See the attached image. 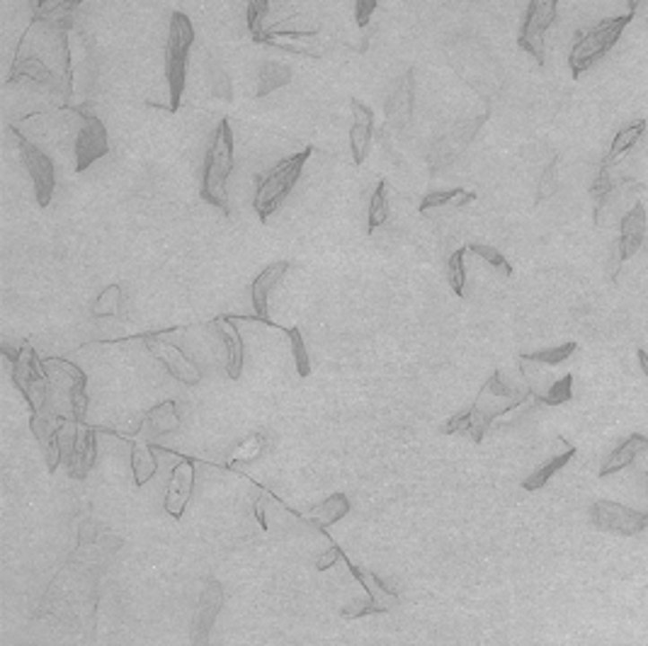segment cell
<instances>
[{"mask_svg":"<svg viewBox=\"0 0 648 646\" xmlns=\"http://www.w3.org/2000/svg\"><path fill=\"white\" fill-rule=\"evenodd\" d=\"M530 389H517L503 382V375L495 369L486 385L481 386L477 401L468 406L467 411H461L454 418H450L442 426V433L447 435H468L471 440L481 445L488 433V428L498 416H505L517 406H522L530 399Z\"/></svg>","mask_w":648,"mask_h":646,"instance_id":"cell-1","label":"cell"},{"mask_svg":"<svg viewBox=\"0 0 648 646\" xmlns=\"http://www.w3.org/2000/svg\"><path fill=\"white\" fill-rule=\"evenodd\" d=\"M236 168V141L229 119H222L212 131V141L202 164V182L199 195L206 205L219 209L223 217L231 214L229 205V178Z\"/></svg>","mask_w":648,"mask_h":646,"instance_id":"cell-2","label":"cell"},{"mask_svg":"<svg viewBox=\"0 0 648 646\" xmlns=\"http://www.w3.org/2000/svg\"><path fill=\"white\" fill-rule=\"evenodd\" d=\"M313 154H316V146L309 144V146L302 148L299 154L282 158L279 164L272 165L270 171L258 175L253 192V212L260 224H267V221L272 219V214L285 205V199L292 195V190L296 188V182H299L302 173H304L306 161H309Z\"/></svg>","mask_w":648,"mask_h":646,"instance_id":"cell-3","label":"cell"},{"mask_svg":"<svg viewBox=\"0 0 648 646\" xmlns=\"http://www.w3.org/2000/svg\"><path fill=\"white\" fill-rule=\"evenodd\" d=\"M195 25L185 13H172L165 41V85H168V112H178L188 85L189 49L195 44Z\"/></svg>","mask_w":648,"mask_h":646,"instance_id":"cell-4","label":"cell"},{"mask_svg":"<svg viewBox=\"0 0 648 646\" xmlns=\"http://www.w3.org/2000/svg\"><path fill=\"white\" fill-rule=\"evenodd\" d=\"M634 13H626V15L612 17V20H602L600 25H595L592 30H588L585 34L578 37V41L574 44V49L568 54V71H571V78L578 81L585 71H591L592 66L598 64L600 58H605L612 51L619 37L624 34V30L632 25Z\"/></svg>","mask_w":648,"mask_h":646,"instance_id":"cell-5","label":"cell"},{"mask_svg":"<svg viewBox=\"0 0 648 646\" xmlns=\"http://www.w3.org/2000/svg\"><path fill=\"white\" fill-rule=\"evenodd\" d=\"M3 355L13 365V379L30 403L32 413H47L49 372H47V365L39 360V355L34 352L32 345L22 343L17 350H13L10 345H3Z\"/></svg>","mask_w":648,"mask_h":646,"instance_id":"cell-6","label":"cell"},{"mask_svg":"<svg viewBox=\"0 0 648 646\" xmlns=\"http://www.w3.org/2000/svg\"><path fill=\"white\" fill-rule=\"evenodd\" d=\"M10 131H13V139H15L17 151H20V158L25 164L27 175L32 181L34 199H37V205L41 209H47L51 205V199H54V192H57V165H54L47 151H41L37 144H32L17 127H10Z\"/></svg>","mask_w":648,"mask_h":646,"instance_id":"cell-7","label":"cell"},{"mask_svg":"<svg viewBox=\"0 0 648 646\" xmlns=\"http://www.w3.org/2000/svg\"><path fill=\"white\" fill-rule=\"evenodd\" d=\"M343 559L347 562V569L353 573L357 583H360L367 597H362V600H353V603H347V606L340 610L343 617L347 620H357V617H367V615H379V613H389V610H394L398 606V593L394 588H389L381 579H379L377 573L367 571V569H360L357 564L350 562V556H345Z\"/></svg>","mask_w":648,"mask_h":646,"instance_id":"cell-8","label":"cell"},{"mask_svg":"<svg viewBox=\"0 0 648 646\" xmlns=\"http://www.w3.org/2000/svg\"><path fill=\"white\" fill-rule=\"evenodd\" d=\"M74 112L81 117V129L74 141V168L75 173H85L92 164L109 154V137H107L105 122L88 107H74Z\"/></svg>","mask_w":648,"mask_h":646,"instance_id":"cell-9","label":"cell"},{"mask_svg":"<svg viewBox=\"0 0 648 646\" xmlns=\"http://www.w3.org/2000/svg\"><path fill=\"white\" fill-rule=\"evenodd\" d=\"M558 0H530V5L522 17L517 47L527 51L539 66H544V37L556 22Z\"/></svg>","mask_w":648,"mask_h":646,"instance_id":"cell-10","label":"cell"},{"mask_svg":"<svg viewBox=\"0 0 648 646\" xmlns=\"http://www.w3.org/2000/svg\"><path fill=\"white\" fill-rule=\"evenodd\" d=\"M486 119H488V115H478L477 119H461L450 131H444L442 137H437L430 151H427V171L440 173L444 168H450L464 154V148L474 141Z\"/></svg>","mask_w":648,"mask_h":646,"instance_id":"cell-11","label":"cell"},{"mask_svg":"<svg viewBox=\"0 0 648 646\" xmlns=\"http://www.w3.org/2000/svg\"><path fill=\"white\" fill-rule=\"evenodd\" d=\"M591 523L602 532L622 535V537H634L648 527L646 510H636L619 503V500H595L591 506Z\"/></svg>","mask_w":648,"mask_h":646,"instance_id":"cell-12","label":"cell"},{"mask_svg":"<svg viewBox=\"0 0 648 646\" xmlns=\"http://www.w3.org/2000/svg\"><path fill=\"white\" fill-rule=\"evenodd\" d=\"M223 607V586L214 576H209L197 600L195 615H192V627H189V646H209L212 644V627Z\"/></svg>","mask_w":648,"mask_h":646,"instance_id":"cell-13","label":"cell"},{"mask_svg":"<svg viewBox=\"0 0 648 646\" xmlns=\"http://www.w3.org/2000/svg\"><path fill=\"white\" fill-rule=\"evenodd\" d=\"M144 343H146L148 352L168 369V375L175 376L178 382H182L185 386H197L202 382V372H199L197 365L189 360L188 355L182 352V348L163 341L161 333H148V336H144Z\"/></svg>","mask_w":648,"mask_h":646,"instance_id":"cell-14","label":"cell"},{"mask_svg":"<svg viewBox=\"0 0 648 646\" xmlns=\"http://www.w3.org/2000/svg\"><path fill=\"white\" fill-rule=\"evenodd\" d=\"M413 110H416V71L408 68L398 75L394 91L389 93L384 102L386 127L394 131L408 129L413 122Z\"/></svg>","mask_w":648,"mask_h":646,"instance_id":"cell-15","label":"cell"},{"mask_svg":"<svg viewBox=\"0 0 648 646\" xmlns=\"http://www.w3.org/2000/svg\"><path fill=\"white\" fill-rule=\"evenodd\" d=\"M350 115H353V124H350V155H353V164L362 165L370 158L372 148V137H374V112L370 105H364L360 98H350Z\"/></svg>","mask_w":648,"mask_h":646,"instance_id":"cell-16","label":"cell"},{"mask_svg":"<svg viewBox=\"0 0 648 646\" xmlns=\"http://www.w3.org/2000/svg\"><path fill=\"white\" fill-rule=\"evenodd\" d=\"M64 450L68 452V472L74 479H85L98 457V445H95V430L85 423H75L71 440L64 442Z\"/></svg>","mask_w":648,"mask_h":646,"instance_id":"cell-17","label":"cell"},{"mask_svg":"<svg viewBox=\"0 0 648 646\" xmlns=\"http://www.w3.org/2000/svg\"><path fill=\"white\" fill-rule=\"evenodd\" d=\"M212 326L226 348V375L233 382H239L243 375V362H246V345H243V336L236 326V316L223 314L219 319H214Z\"/></svg>","mask_w":648,"mask_h":646,"instance_id":"cell-18","label":"cell"},{"mask_svg":"<svg viewBox=\"0 0 648 646\" xmlns=\"http://www.w3.org/2000/svg\"><path fill=\"white\" fill-rule=\"evenodd\" d=\"M15 81H32L37 83V85H47V88H51V91H57L58 95H61L57 68L47 64V61L37 57V54H25V51L17 49V57L15 61H13V68H10L8 75V83Z\"/></svg>","mask_w":648,"mask_h":646,"instance_id":"cell-19","label":"cell"},{"mask_svg":"<svg viewBox=\"0 0 648 646\" xmlns=\"http://www.w3.org/2000/svg\"><path fill=\"white\" fill-rule=\"evenodd\" d=\"M195 489V462L182 459L180 465L172 466L171 482H168V493H165V513L175 520H180L182 510L188 506L189 496Z\"/></svg>","mask_w":648,"mask_h":646,"instance_id":"cell-20","label":"cell"},{"mask_svg":"<svg viewBox=\"0 0 648 646\" xmlns=\"http://www.w3.org/2000/svg\"><path fill=\"white\" fill-rule=\"evenodd\" d=\"M292 270V262L289 261H277V262H270L267 268L258 272L250 282V302H253V311H255V319H267V302H270V295L272 289L279 285V279L285 278L287 272Z\"/></svg>","mask_w":648,"mask_h":646,"instance_id":"cell-21","label":"cell"},{"mask_svg":"<svg viewBox=\"0 0 648 646\" xmlns=\"http://www.w3.org/2000/svg\"><path fill=\"white\" fill-rule=\"evenodd\" d=\"M644 236H646V207L636 202L624 214L622 224H619V241H617L619 262H626L636 255V251L644 246Z\"/></svg>","mask_w":648,"mask_h":646,"instance_id":"cell-22","label":"cell"},{"mask_svg":"<svg viewBox=\"0 0 648 646\" xmlns=\"http://www.w3.org/2000/svg\"><path fill=\"white\" fill-rule=\"evenodd\" d=\"M180 428V411H178V403L175 401H163L158 403L153 409L148 411L146 418L141 420L139 430H136V438H144V440H156L161 435H171Z\"/></svg>","mask_w":648,"mask_h":646,"instance_id":"cell-23","label":"cell"},{"mask_svg":"<svg viewBox=\"0 0 648 646\" xmlns=\"http://www.w3.org/2000/svg\"><path fill=\"white\" fill-rule=\"evenodd\" d=\"M47 365H54L61 372H66V376L71 379L68 385V403H71V416H74V423H83L85 420V411H88V394H85V385H88V376L83 372L78 365L74 362L64 360V358H49L44 360Z\"/></svg>","mask_w":648,"mask_h":646,"instance_id":"cell-24","label":"cell"},{"mask_svg":"<svg viewBox=\"0 0 648 646\" xmlns=\"http://www.w3.org/2000/svg\"><path fill=\"white\" fill-rule=\"evenodd\" d=\"M646 450H648L646 435L632 433L629 438H626V440L622 442V445H617L615 450L609 452L608 459H605L602 466H600L598 474L602 476V479H605V476L617 474V472H622V469H626V466H632L634 459L639 457L641 452H646Z\"/></svg>","mask_w":648,"mask_h":646,"instance_id":"cell-25","label":"cell"},{"mask_svg":"<svg viewBox=\"0 0 648 646\" xmlns=\"http://www.w3.org/2000/svg\"><path fill=\"white\" fill-rule=\"evenodd\" d=\"M347 513H350V499L337 491L328 496V499L320 500V503H316L309 513H302V520L311 523L316 530L326 532V527L336 525L337 520H343Z\"/></svg>","mask_w":648,"mask_h":646,"instance_id":"cell-26","label":"cell"},{"mask_svg":"<svg viewBox=\"0 0 648 646\" xmlns=\"http://www.w3.org/2000/svg\"><path fill=\"white\" fill-rule=\"evenodd\" d=\"M574 457H575V447L564 440V450L556 452V455H551L542 466H537L532 474L522 482V489H525V491H539V489H544V486L549 483L551 476L556 474V472H561V469H564Z\"/></svg>","mask_w":648,"mask_h":646,"instance_id":"cell-27","label":"cell"},{"mask_svg":"<svg viewBox=\"0 0 648 646\" xmlns=\"http://www.w3.org/2000/svg\"><path fill=\"white\" fill-rule=\"evenodd\" d=\"M132 472H134V483L136 486H146L153 474L158 472V459L153 455L151 442L144 438H134L132 440Z\"/></svg>","mask_w":648,"mask_h":646,"instance_id":"cell-28","label":"cell"},{"mask_svg":"<svg viewBox=\"0 0 648 646\" xmlns=\"http://www.w3.org/2000/svg\"><path fill=\"white\" fill-rule=\"evenodd\" d=\"M477 192H471V190H464V188H451V190H435V192H427L423 199H420L418 205V212L420 214H427L433 212V209H440V207H461L471 205V202H477Z\"/></svg>","mask_w":648,"mask_h":646,"instance_id":"cell-29","label":"cell"},{"mask_svg":"<svg viewBox=\"0 0 648 646\" xmlns=\"http://www.w3.org/2000/svg\"><path fill=\"white\" fill-rule=\"evenodd\" d=\"M292 83V68L279 61H267L258 71V85H255V98H267L279 88Z\"/></svg>","mask_w":648,"mask_h":646,"instance_id":"cell-30","label":"cell"},{"mask_svg":"<svg viewBox=\"0 0 648 646\" xmlns=\"http://www.w3.org/2000/svg\"><path fill=\"white\" fill-rule=\"evenodd\" d=\"M243 319L260 321V323H265V326L277 328V331H282V333H287L289 343H292V355H294V362H296V372H299V376L311 375V355H309V350H306L304 336H302V331H299V328L279 326V323H275L272 319H255V316H243Z\"/></svg>","mask_w":648,"mask_h":646,"instance_id":"cell-31","label":"cell"},{"mask_svg":"<svg viewBox=\"0 0 648 646\" xmlns=\"http://www.w3.org/2000/svg\"><path fill=\"white\" fill-rule=\"evenodd\" d=\"M646 129H648L646 119H634L632 124L622 127V129L615 134V139H612V146H609V154L605 155V161H608L609 165L617 164L624 154H629V151L636 146V141L646 134Z\"/></svg>","mask_w":648,"mask_h":646,"instance_id":"cell-32","label":"cell"},{"mask_svg":"<svg viewBox=\"0 0 648 646\" xmlns=\"http://www.w3.org/2000/svg\"><path fill=\"white\" fill-rule=\"evenodd\" d=\"M389 221V182L379 181L367 205V234H374Z\"/></svg>","mask_w":648,"mask_h":646,"instance_id":"cell-33","label":"cell"},{"mask_svg":"<svg viewBox=\"0 0 648 646\" xmlns=\"http://www.w3.org/2000/svg\"><path fill=\"white\" fill-rule=\"evenodd\" d=\"M467 253L468 248H457L454 253L447 258V282H450L451 292L457 296L467 295Z\"/></svg>","mask_w":648,"mask_h":646,"instance_id":"cell-34","label":"cell"},{"mask_svg":"<svg viewBox=\"0 0 648 646\" xmlns=\"http://www.w3.org/2000/svg\"><path fill=\"white\" fill-rule=\"evenodd\" d=\"M272 0H248L246 5V25L255 44H263L265 40V20L270 15Z\"/></svg>","mask_w":648,"mask_h":646,"instance_id":"cell-35","label":"cell"},{"mask_svg":"<svg viewBox=\"0 0 648 646\" xmlns=\"http://www.w3.org/2000/svg\"><path fill=\"white\" fill-rule=\"evenodd\" d=\"M119 314H122V287H105L92 304V316L95 319H109V316H119Z\"/></svg>","mask_w":648,"mask_h":646,"instance_id":"cell-36","label":"cell"},{"mask_svg":"<svg viewBox=\"0 0 648 646\" xmlns=\"http://www.w3.org/2000/svg\"><path fill=\"white\" fill-rule=\"evenodd\" d=\"M612 178H609V164L608 161H602L600 165V173L595 182H592L591 188V197H592V207H595V221L600 224V214L605 212V207H608V199H609V192H612Z\"/></svg>","mask_w":648,"mask_h":646,"instance_id":"cell-37","label":"cell"},{"mask_svg":"<svg viewBox=\"0 0 648 646\" xmlns=\"http://www.w3.org/2000/svg\"><path fill=\"white\" fill-rule=\"evenodd\" d=\"M575 350H578V343L568 341V343L556 345V348H547V350L522 355V360L532 362V365H549V367H554V365H561L564 360H568Z\"/></svg>","mask_w":648,"mask_h":646,"instance_id":"cell-38","label":"cell"},{"mask_svg":"<svg viewBox=\"0 0 648 646\" xmlns=\"http://www.w3.org/2000/svg\"><path fill=\"white\" fill-rule=\"evenodd\" d=\"M267 450V438L265 433H253L248 435L246 440L241 442L239 447L231 455L229 465H239V462H253V459L263 457V452Z\"/></svg>","mask_w":648,"mask_h":646,"instance_id":"cell-39","label":"cell"},{"mask_svg":"<svg viewBox=\"0 0 648 646\" xmlns=\"http://www.w3.org/2000/svg\"><path fill=\"white\" fill-rule=\"evenodd\" d=\"M537 399L542 401L544 406H561V403H566V401L574 399V375H564L554 379L549 386H547V392L542 396H537Z\"/></svg>","mask_w":648,"mask_h":646,"instance_id":"cell-40","label":"cell"},{"mask_svg":"<svg viewBox=\"0 0 648 646\" xmlns=\"http://www.w3.org/2000/svg\"><path fill=\"white\" fill-rule=\"evenodd\" d=\"M468 253L478 255V258H484L488 265H491L493 270H498L503 278H512V265L505 255L498 251V248L488 246V243H468Z\"/></svg>","mask_w":648,"mask_h":646,"instance_id":"cell-41","label":"cell"},{"mask_svg":"<svg viewBox=\"0 0 648 646\" xmlns=\"http://www.w3.org/2000/svg\"><path fill=\"white\" fill-rule=\"evenodd\" d=\"M379 0H355V25L364 30L377 13Z\"/></svg>","mask_w":648,"mask_h":646,"instance_id":"cell-42","label":"cell"},{"mask_svg":"<svg viewBox=\"0 0 648 646\" xmlns=\"http://www.w3.org/2000/svg\"><path fill=\"white\" fill-rule=\"evenodd\" d=\"M212 88H214V95H219L222 100H231V95H233L229 75L223 74L222 68H219V64H212Z\"/></svg>","mask_w":648,"mask_h":646,"instance_id":"cell-43","label":"cell"},{"mask_svg":"<svg viewBox=\"0 0 648 646\" xmlns=\"http://www.w3.org/2000/svg\"><path fill=\"white\" fill-rule=\"evenodd\" d=\"M337 559H343V549L333 544L328 552H323V554L316 559V569H319V571H326V569H330V566L336 564Z\"/></svg>","mask_w":648,"mask_h":646,"instance_id":"cell-44","label":"cell"},{"mask_svg":"<svg viewBox=\"0 0 648 646\" xmlns=\"http://www.w3.org/2000/svg\"><path fill=\"white\" fill-rule=\"evenodd\" d=\"M265 506H267V493H263L258 503H255V518H258V523L263 530H270V523H267V518H265Z\"/></svg>","mask_w":648,"mask_h":646,"instance_id":"cell-45","label":"cell"},{"mask_svg":"<svg viewBox=\"0 0 648 646\" xmlns=\"http://www.w3.org/2000/svg\"><path fill=\"white\" fill-rule=\"evenodd\" d=\"M44 5H47V0H30V10H32V20L37 22L41 15V10H44Z\"/></svg>","mask_w":648,"mask_h":646,"instance_id":"cell-46","label":"cell"},{"mask_svg":"<svg viewBox=\"0 0 648 646\" xmlns=\"http://www.w3.org/2000/svg\"><path fill=\"white\" fill-rule=\"evenodd\" d=\"M636 358H639V365H641V372L648 376V352L644 350V348H639V352H636Z\"/></svg>","mask_w":648,"mask_h":646,"instance_id":"cell-47","label":"cell"},{"mask_svg":"<svg viewBox=\"0 0 648 646\" xmlns=\"http://www.w3.org/2000/svg\"><path fill=\"white\" fill-rule=\"evenodd\" d=\"M626 3V8H629V13H636L639 10V5L644 3V0H624Z\"/></svg>","mask_w":648,"mask_h":646,"instance_id":"cell-48","label":"cell"},{"mask_svg":"<svg viewBox=\"0 0 648 646\" xmlns=\"http://www.w3.org/2000/svg\"><path fill=\"white\" fill-rule=\"evenodd\" d=\"M646 493H648V491H646Z\"/></svg>","mask_w":648,"mask_h":646,"instance_id":"cell-49","label":"cell"}]
</instances>
